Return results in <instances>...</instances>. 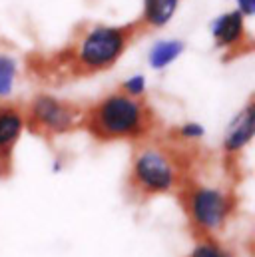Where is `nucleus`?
I'll use <instances>...</instances> for the list:
<instances>
[{
  "label": "nucleus",
  "mask_w": 255,
  "mask_h": 257,
  "mask_svg": "<svg viewBox=\"0 0 255 257\" xmlns=\"http://www.w3.org/2000/svg\"><path fill=\"white\" fill-rule=\"evenodd\" d=\"M190 257H231V253L225 247H221L219 243H215L211 239H203L191 249Z\"/></svg>",
  "instance_id": "f8f14e48"
},
{
  "label": "nucleus",
  "mask_w": 255,
  "mask_h": 257,
  "mask_svg": "<svg viewBox=\"0 0 255 257\" xmlns=\"http://www.w3.org/2000/svg\"><path fill=\"white\" fill-rule=\"evenodd\" d=\"M16 78V62L10 56L0 54V96H8L12 92Z\"/></svg>",
  "instance_id": "9b49d317"
},
{
  "label": "nucleus",
  "mask_w": 255,
  "mask_h": 257,
  "mask_svg": "<svg viewBox=\"0 0 255 257\" xmlns=\"http://www.w3.org/2000/svg\"><path fill=\"white\" fill-rule=\"evenodd\" d=\"M182 136H184L186 140H199V138L203 136V128H201L199 124H195V122L184 124V128H182Z\"/></svg>",
  "instance_id": "4468645a"
},
{
  "label": "nucleus",
  "mask_w": 255,
  "mask_h": 257,
  "mask_svg": "<svg viewBox=\"0 0 255 257\" xmlns=\"http://www.w3.org/2000/svg\"><path fill=\"white\" fill-rule=\"evenodd\" d=\"M211 34L219 46H233L243 34V14L241 12H227L215 18L211 24Z\"/></svg>",
  "instance_id": "0eeeda50"
},
{
  "label": "nucleus",
  "mask_w": 255,
  "mask_h": 257,
  "mask_svg": "<svg viewBox=\"0 0 255 257\" xmlns=\"http://www.w3.org/2000/svg\"><path fill=\"white\" fill-rule=\"evenodd\" d=\"M94 124L106 138L134 136L142 128V106L130 96H110L98 106Z\"/></svg>",
  "instance_id": "f257e3e1"
},
{
  "label": "nucleus",
  "mask_w": 255,
  "mask_h": 257,
  "mask_svg": "<svg viewBox=\"0 0 255 257\" xmlns=\"http://www.w3.org/2000/svg\"><path fill=\"white\" fill-rule=\"evenodd\" d=\"M229 209L231 203L227 195L215 188H199L190 195L191 219L205 233L221 229L229 215Z\"/></svg>",
  "instance_id": "20e7f679"
},
{
  "label": "nucleus",
  "mask_w": 255,
  "mask_h": 257,
  "mask_svg": "<svg viewBox=\"0 0 255 257\" xmlns=\"http://www.w3.org/2000/svg\"><path fill=\"white\" fill-rule=\"evenodd\" d=\"M32 114L38 124H42L48 130H58V132L70 128L74 122V114L70 112V108H66L64 104L50 96H40L32 106Z\"/></svg>",
  "instance_id": "39448f33"
},
{
  "label": "nucleus",
  "mask_w": 255,
  "mask_h": 257,
  "mask_svg": "<svg viewBox=\"0 0 255 257\" xmlns=\"http://www.w3.org/2000/svg\"><path fill=\"white\" fill-rule=\"evenodd\" d=\"M24 120L14 110H0V152L8 150L20 136Z\"/></svg>",
  "instance_id": "9d476101"
},
{
  "label": "nucleus",
  "mask_w": 255,
  "mask_h": 257,
  "mask_svg": "<svg viewBox=\"0 0 255 257\" xmlns=\"http://www.w3.org/2000/svg\"><path fill=\"white\" fill-rule=\"evenodd\" d=\"M235 2H237V8H239L237 12H241L245 16L255 12V0H235Z\"/></svg>",
  "instance_id": "2eb2a0df"
},
{
  "label": "nucleus",
  "mask_w": 255,
  "mask_h": 257,
  "mask_svg": "<svg viewBox=\"0 0 255 257\" xmlns=\"http://www.w3.org/2000/svg\"><path fill=\"white\" fill-rule=\"evenodd\" d=\"M124 90H126L130 98H136V96H142L144 94V90H146V78L144 76H140V74H136V76H132V78H128L126 82H124Z\"/></svg>",
  "instance_id": "ddd939ff"
},
{
  "label": "nucleus",
  "mask_w": 255,
  "mask_h": 257,
  "mask_svg": "<svg viewBox=\"0 0 255 257\" xmlns=\"http://www.w3.org/2000/svg\"><path fill=\"white\" fill-rule=\"evenodd\" d=\"M126 46V34L120 28L96 26L80 44V62L86 68H106L114 64Z\"/></svg>",
  "instance_id": "f03ea898"
},
{
  "label": "nucleus",
  "mask_w": 255,
  "mask_h": 257,
  "mask_svg": "<svg viewBox=\"0 0 255 257\" xmlns=\"http://www.w3.org/2000/svg\"><path fill=\"white\" fill-rule=\"evenodd\" d=\"M178 4L180 0H144L146 20L152 26H164L174 18Z\"/></svg>",
  "instance_id": "1a4fd4ad"
},
{
  "label": "nucleus",
  "mask_w": 255,
  "mask_h": 257,
  "mask_svg": "<svg viewBox=\"0 0 255 257\" xmlns=\"http://www.w3.org/2000/svg\"><path fill=\"white\" fill-rule=\"evenodd\" d=\"M253 134H255V108L253 104H249L229 124L227 134L223 138V146H225L227 152H237V150H241L243 146H247L251 142Z\"/></svg>",
  "instance_id": "423d86ee"
},
{
  "label": "nucleus",
  "mask_w": 255,
  "mask_h": 257,
  "mask_svg": "<svg viewBox=\"0 0 255 257\" xmlns=\"http://www.w3.org/2000/svg\"><path fill=\"white\" fill-rule=\"evenodd\" d=\"M134 180L148 193L170 192L176 184V170L170 158L158 150H146L136 158Z\"/></svg>",
  "instance_id": "7ed1b4c3"
},
{
  "label": "nucleus",
  "mask_w": 255,
  "mask_h": 257,
  "mask_svg": "<svg viewBox=\"0 0 255 257\" xmlns=\"http://www.w3.org/2000/svg\"><path fill=\"white\" fill-rule=\"evenodd\" d=\"M184 52V42L180 40H160L150 50V66L154 70H162L178 60Z\"/></svg>",
  "instance_id": "6e6552de"
}]
</instances>
